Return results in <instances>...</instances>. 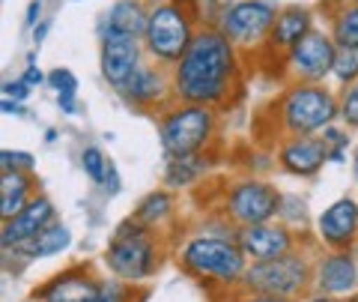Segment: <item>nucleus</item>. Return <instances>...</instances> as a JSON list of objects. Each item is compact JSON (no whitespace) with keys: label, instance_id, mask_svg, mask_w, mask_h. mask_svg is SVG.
I'll return each mask as SVG.
<instances>
[{"label":"nucleus","instance_id":"nucleus-22","mask_svg":"<svg viewBox=\"0 0 358 302\" xmlns=\"http://www.w3.org/2000/svg\"><path fill=\"white\" fill-rule=\"evenodd\" d=\"M209 167V159L206 153H188V156H176V159H167V167H164V183L171 188H185L197 183L200 177L206 174Z\"/></svg>","mask_w":358,"mask_h":302},{"label":"nucleus","instance_id":"nucleus-8","mask_svg":"<svg viewBox=\"0 0 358 302\" xmlns=\"http://www.w3.org/2000/svg\"><path fill=\"white\" fill-rule=\"evenodd\" d=\"M275 18L278 9L268 0H236L221 13L218 30L236 48H260L268 42Z\"/></svg>","mask_w":358,"mask_h":302},{"label":"nucleus","instance_id":"nucleus-32","mask_svg":"<svg viewBox=\"0 0 358 302\" xmlns=\"http://www.w3.org/2000/svg\"><path fill=\"white\" fill-rule=\"evenodd\" d=\"M322 141H326V147H329V159H334V162H343V147L350 144V138L343 135V132H338V129H326V135H322Z\"/></svg>","mask_w":358,"mask_h":302},{"label":"nucleus","instance_id":"nucleus-2","mask_svg":"<svg viewBox=\"0 0 358 302\" xmlns=\"http://www.w3.org/2000/svg\"><path fill=\"white\" fill-rule=\"evenodd\" d=\"M179 263L185 273H192L200 282L215 284H236L248 270V257L239 249L236 240L221 237H194L182 245Z\"/></svg>","mask_w":358,"mask_h":302},{"label":"nucleus","instance_id":"nucleus-26","mask_svg":"<svg viewBox=\"0 0 358 302\" xmlns=\"http://www.w3.org/2000/svg\"><path fill=\"white\" fill-rule=\"evenodd\" d=\"M48 84L57 90V102L63 114H78V78L60 66V69L48 72Z\"/></svg>","mask_w":358,"mask_h":302},{"label":"nucleus","instance_id":"nucleus-40","mask_svg":"<svg viewBox=\"0 0 358 302\" xmlns=\"http://www.w3.org/2000/svg\"><path fill=\"white\" fill-rule=\"evenodd\" d=\"M352 174H355V183H358V153H355V159H352Z\"/></svg>","mask_w":358,"mask_h":302},{"label":"nucleus","instance_id":"nucleus-9","mask_svg":"<svg viewBox=\"0 0 358 302\" xmlns=\"http://www.w3.org/2000/svg\"><path fill=\"white\" fill-rule=\"evenodd\" d=\"M284 198L275 192L268 183L263 180H239L230 186L227 192V216L236 221L239 228L245 225H260V221H272L281 212Z\"/></svg>","mask_w":358,"mask_h":302},{"label":"nucleus","instance_id":"nucleus-38","mask_svg":"<svg viewBox=\"0 0 358 302\" xmlns=\"http://www.w3.org/2000/svg\"><path fill=\"white\" fill-rule=\"evenodd\" d=\"M3 114H21V102H15V99L3 96Z\"/></svg>","mask_w":358,"mask_h":302},{"label":"nucleus","instance_id":"nucleus-10","mask_svg":"<svg viewBox=\"0 0 358 302\" xmlns=\"http://www.w3.org/2000/svg\"><path fill=\"white\" fill-rule=\"evenodd\" d=\"M334 54H338V42L331 39V33L310 30L308 36H301L293 48L284 54V63L293 78L299 81L320 84L326 75H331Z\"/></svg>","mask_w":358,"mask_h":302},{"label":"nucleus","instance_id":"nucleus-16","mask_svg":"<svg viewBox=\"0 0 358 302\" xmlns=\"http://www.w3.org/2000/svg\"><path fill=\"white\" fill-rule=\"evenodd\" d=\"M317 228H320V240L326 245H331V249H350L358 237V204L352 198L334 200L329 210H322Z\"/></svg>","mask_w":358,"mask_h":302},{"label":"nucleus","instance_id":"nucleus-5","mask_svg":"<svg viewBox=\"0 0 358 302\" xmlns=\"http://www.w3.org/2000/svg\"><path fill=\"white\" fill-rule=\"evenodd\" d=\"M215 135V114L209 105L179 102L159 120V141L167 159L200 153Z\"/></svg>","mask_w":358,"mask_h":302},{"label":"nucleus","instance_id":"nucleus-24","mask_svg":"<svg viewBox=\"0 0 358 302\" xmlns=\"http://www.w3.org/2000/svg\"><path fill=\"white\" fill-rule=\"evenodd\" d=\"M331 39L343 48H358V0L343 4L331 15Z\"/></svg>","mask_w":358,"mask_h":302},{"label":"nucleus","instance_id":"nucleus-36","mask_svg":"<svg viewBox=\"0 0 358 302\" xmlns=\"http://www.w3.org/2000/svg\"><path fill=\"white\" fill-rule=\"evenodd\" d=\"M236 302H289V299H284V296H268V294H251V290H248V296H242Z\"/></svg>","mask_w":358,"mask_h":302},{"label":"nucleus","instance_id":"nucleus-11","mask_svg":"<svg viewBox=\"0 0 358 302\" xmlns=\"http://www.w3.org/2000/svg\"><path fill=\"white\" fill-rule=\"evenodd\" d=\"M143 54H147V48H143L141 36L102 30V75L117 93L126 87L134 69L143 63Z\"/></svg>","mask_w":358,"mask_h":302},{"label":"nucleus","instance_id":"nucleus-41","mask_svg":"<svg viewBox=\"0 0 358 302\" xmlns=\"http://www.w3.org/2000/svg\"><path fill=\"white\" fill-rule=\"evenodd\" d=\"M310 302H331V299H310Z\"/></svg>","mask_w":358,"mask_h":302},{"label":"nucleus","instance_id":"nucleus-37","mask_svg":"<svg viewBox=\"0 0 358 302\" xmlns=\"http://www.w3.org/2000/svg\"><path fill=\"white\" fill-rule=\"evenodd\" d=\"M36 21H42V0H33L27 9V27H36Z\"/></svg>","mask_w":358,"mask_h":302},{"label":"nucleus","instance_id":"nucleus-13","mask_svg":"<svg viewBox=\"0 0 358 302\" xmlns=\"http://www.w3.org/2000/svg\"><path fill=\"white\" fill-rule=\"evenodd\" d=\"M120 93L138 108H155L173 93V75H167L162 63H141Z\"/></svg>","mask_w":358,"mask_h":302},{"label":"nucleus","instance_id":"nucleus-14","mask_svg":"<svg viewBox=\"0 0 358 302\" xmlns=\"http://www.w3.org/2000/svg\"><path fill=\"white\" fill-rule=\"evenodd\" d=\"M54 221V207L48 198H30L27 207L15 212L13 219L3 221V233H0V242H3V249H21V245H27L33 237H36L39 231H45Z\"/></svg>","mask_w":358,"mask_h":302},{"label":"nucleus","instance_id":"nucleus-18","mask_svg":"<svg viewBox=\"0 0 358 302\" xmlns=\"http://www.w3.org/2000/svg\"><path fill=\"white\" fill-rule=\"evenodd\" d=\"M96 290H99V282L90 278L87 270H66L39 290V299L42 302H90L96 296Z\"/></svg>","mask_w":358,"mask_h":302},{"label":"nucleus","instance_id":"nucleus-19","mask_svg":"<svg viewBox=\"0 0 358 302\" xmlns=\"http://www.w3.org/2000/svg\"><path fill=\"white\" fill-rule=\"evenodd\" d=\"M310 30H313V15H310V9H305V6H287V9H281V13H278L266 46L272 48V51L287 54L301 36H308Z\"/></svg>","mask_w":358,"mask_h":302},{"label":"nucleus","instance_id":"nucleus-29","mask_svg":"<svg viewBox=\"0 0 358 302\" xmlns=\"http://www.w3.org/2000/svg\"><path fill=\"white\" fill-rule=\"evenodd\" d=\"M129 299H131L129 282H99L96 296L90 302H129Z\"/></svg>","mask_w":358,"mask_h":302},{"label":"nucleus","instance_id":"nucleus-33","mask_svg":"<svg viewBox=\"0 0 358 302\" xmlns=\"http://www.w3.org/2000/svg\"><path fill=\"white\" fill-rule=\"evenodd\" d=\"M102 188H105V192H108V195H117V192H120V188H122V186H120V174H117V165H114V162H110V159H108V171H105V180H102Z\"/></svg>","mask_w":358,"mask_h":302},{"label":"nucleus","instance_id":"nucleus-17","mask_svg":"<svg viewBox=\"0 0 358 302\" xmlns=\"http://www.w3.org/2000/svg\"><path fill=\"white\" fill-rule=\"evenodd\" d=\"M358 284V266L346 249H338L334 254L322 257L320 266H317V287L329 296H338V294H350V290Z\"/></svg>","mask_w":358,"mask_h":302},{"label":"nucleus","instance_id":"nucleus-7","mask_svg":"<svg viewBox=\"0 0 358 302\" xmlns=\"http://www.w3.org/2000/svg\"><path fill=\"white\" fill-rule=\"evenodd\" d=\"M310 278V263L305 254H281L272 261H251V266L242 275V287L251 294H268V296H284L293 299L308 287Z\"/></svg>","mask_w":358,"mask_h":302},{"label":"nucleus","instance_id":"nucleus-28","mask_svg":"<svg viewBox=\"0 0 358 302\" xmlns=\"http://www.w3.org/2000/svg\"><path fill=\"white\" fill-rule=\"evenodd\" d=\"M81 167H84V174L90 177V180L102 186L105 171H108V156L99 150V147H87V150L81 153Z\"/></svg>","mask_w":358,"mask_h":302},{"label":"nucleus","instance_id":"nucleus-15","mask_svg":"<svg viewBox=\"0 0 358 302\" xmlns=\"http://www.w3.org/2000/svg\"><path fill=\"white\" fill-rule=\"evenodd\" d=\"M329 159V147L322 138L313 135H289L281 150H278V162H281L284 171L299 174V177H310L317 174Z\"/></svg>","mask_w":358,"mask_h":302},{"label":"nucleus","instance_id":"nucleus-20","mask_svg":"<svg viewBox=\"0 0 358 302\" xmlns=\"http://www.w3.org/2000/svg\"><path fill=\"white\" fill-rule=\"evenodd\" d=\"M150 25V9L141 0H117L105 15V30L126 33V36H141L147 33Z\"/></svg>","mask_w":358,"mask_h":302},{"label":"nucleus","instance_id":"nucleus-12","mask_svg":"<svg viewBox=\"0 0 358 302\" xmlns=\"http://www.w3.org/2000/svg\"><path fill=\"white\" fill-rule=\"evenodd\" d=\"M236 242L245 252L248 261H272L293 252V233L284 225H272V221H260V225H245L236 231Z\"/></svg>","mask_w":358,"mask_h":302},{"label":"nucleus","instance_id":"nucleus-21","mask_svg":"<svg viewBox=\"0 0 358 302\" xmlns=\"http://www.w3.org/2000/svg\"><path fill=\"white\" fill-rule=\"evenodd\" d=\"M30 188H33V174L3 171V180H0V216H3V221L27 207Z\"/></svg>","mask_w":358,"mask_h":302},{"label":"nucleus","instance_id":"nucleus-25","mask_svg":"<svg viewBox=\"0 0 358 302\" xmlns=\"http://www.w3.org/2000/svg\"><path fill=\"white\" fill-rule=\"evenodd\" d=\"M171 212H173V198L167 192H152V195H147L141 200L134 219H138L141 225H147V228H159L164 219H171Z\"/></svg>","mask_w":358,"mask_h":302},{"label":"nucleus","instance_id":"nucleus-30","mask_svg":"<svg viewBox=\"0 0 358 302\" xmlns=\"http://www.w3.org/2000/svg\"><path fill=\"white\" fill-rule=\"evenodd\" d=\"M0 167H3V171L33 174V156L24 150H3L0 153Z\"/></svg>","mask_w":358,"mask_h":302},{"label":"nucleus","instance_id":"nucleus-1","mask_svg":"<svg viewBox=\"0 0 358 302\" xmlns=\"http://www.w3.org/2000/svg\"><path fill=\"white\" fill-rule=\"evenodd\" d=\"M239 48L218 27L194 33L188 51L173 66V96L179 102L215 108L227 102L239 72Z\"/></svg>","mask_w":358,"mask_h":302},{"label":"nucleus","instance_id":"nucleus-23","mask_svg":"<svg viewBox=\"0 0 358 302\" xmlns=\"http://www.w3.org/2000/svg\"><path fill=\"white\" fill-rule=\"evenodd\" d=\"M69 242H72V233H69V228H63V225H51L45 228V231H39L36 237H33L27 245H21V254L24 257H51V254H60V252H66L69 249Z\"/></svg>","mask_w":358,"mask_h":302},{"label":"nucleus","instance_id":"nucleus-27","mask_svg":"<svg viewBox=\"0 0 358 302\" xmlns=\"http://www.w3.org/2000/svg\"><path fill=\"white\" fill-rule=\"evenodd\" d=\"M331 75L338 78L341 84H355V81H358V48H343V46H338Z\"/></svg>","mask_w":358,"mask_h":302},{"label":"nucleus","instance_id":"nucleus-31","mask_svg":"<svg viewBox=\"0 0 358 302\" xmlns=\"http://www.w3.org/2000/svg\"><path fill=\"white\" fill-rule=\"evenodd\" d=\"M341 120L350 129H358V81L350 84V90H346L341 99Z\"/></svg>","mask_w":358,"mask_h":302},{"label":"nucleus","instance_id":"nucleus-34","mask_svg":"<svg viewBox=\"0 0 358 302\" xmlns=\"http://www.w3.org/2000/svg\"><path fill=\"white\" fill-rule=\"evenodd\" d=\"M27 93H30V87H27L24 81H6V84H3V96L15 99V102H21V99H27Z\"/></svg>","mask_w":358,"mask_h":302},{"label":"nucleus","instance_id":"nucleus-4","mask_svg":"<svg viewBox=\"0 0 358 302\" xmlns=\"http://www.w3.org/2000/svg\"><path fill=\"white\" fill-rule=\"evenodd\" d=\"M194 15L182 0H162L150 9V25L143 33V48L162 66H176L194 39Z\"/></svg>","mask_w":358,"mask_h":302},{"label":"nucleus","instance_id":"nucleus-6","mask_svg":"<svg viewBox=\"0 0 358 302\" xmlns=\"http://www.w3.org/2000/svg\"><path fill=\"white\" fill-rule=\"evenodd\" d=\"M105 263L117 278H122L129 284H138L143 278H150L155 270V242L150 237V228L141 225L138 219L122 221L108 245Z\"/></svg>","mask_w":358,"mask_h":302},{"label":"nucleus","instance_id":"nucleus-39","mask_svg":"<svg viewBox=\"0 0 358 302\" xmlns=\"http://www.w3.org/2000/svg\"><path fill=\"white\" fill-rule=\"evenodd\" d=\"M45 33H48V21H39V27H36V42H42Z\"/></svg>","mask_w":358,"mask_h":302},{"label":"nucleus","instance_id":"nucleus-35","mask_svg":"<svg viewBox=\"0 0 358 302\" xmlns=\"http://www.w3.org/2000/svg\"><path fill=\"white\" fill-rule=\"evenodd\" d=\"M42 78H45V75L36 69V63H30L27 69H24V75H21V81H24L27 87H39V84H42Z\"/></svg>","mask_w":358,"mask_h":302},{"label":"nucleus","instance_id":"nucleus-3","mask_svg":"<svg viewBox=\"0 0 358 302\" xmlns=\"http://www.w3.org/2000/svg\"><path fill=\"white\" fill-rule=\"evenodd\" d=\"M338 117L341 102L322 84H293L278 102V120L287 135H313L320 129H329Z\"/></svg>","mask_w":358,"mask_h":302}]
</instances>
